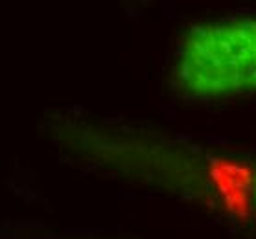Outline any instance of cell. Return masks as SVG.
Returning a JSON list of instances; mask_svg holds the SVG:
<instances>
[{
	"mask_svg": "<svg viewBox=\"0 0 256 239\" xmlns=\"http://www.w3.org/2000/svg\"><path fill=\"white\" fill-rule=\"evenodd\" d=\"M174 81L192 98L256 92V17L199 24L182 37Z\"/></svg>",
	"mask_w": 256,
	"mask_h": 239,
	"instance_id": "cell-1",
	"label": "cell"
},
{
	"mask_svg": "<svg viewBox=\"0 0 256 239\" xmlns=\"http://www.w3.org/2000/svg\"><path fill=\"white\" fill-rule=\"evenodd\" d=\"M250 203H252V208L256 212V171L252 179H250Z\"/></svg>",
	"mask_w": 256,
	"mask_h": 239,
	"instance_id": "cell-2",
	"label": "cell"
}]
</instances>
